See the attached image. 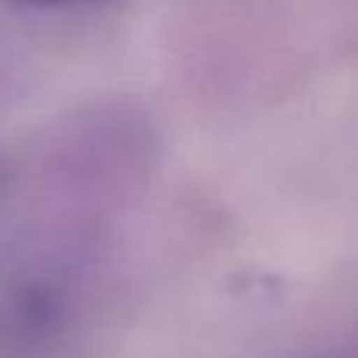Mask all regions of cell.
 Instances as JSON below:
<instances>
[{"label": "cell", "instance_id": "1", "mask_svg": "<svg viewBox=\"0 0 358 358\" xmlns=\"http://www.w3.org/2000/svg\"><path fill=\"white\" fill-rule=\"evenodd\" d=\"M104 305L98 233L44 227L0 242V358H79Z\"/></svg>", "mask_w": 358, "mask_h": 358}, {"label": "cell", "instance_id": "2", "mask_svg": "<svg viewBox=\"0 0 358 358\" xmlns=\"http://www.w3.org/2000/svg\"><path fill=\"white\" fill-rule=\"evenodd\" d=\"M19 6H38V10H88V6H104L113 0H6Z\"/></svg>", "mask_w": 358, "mask_h": 358}]
</instances>
